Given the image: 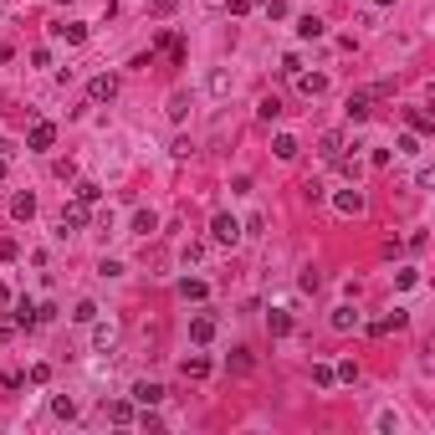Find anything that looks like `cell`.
<instances>
[{
    "label": "cell",
    "mask_w": 435,
    "mask_h": 435,
    "mask_svg": "<svg viewBox=\"0 0 435 435\" xmlns=\"http://www.w3.org/2000/svg\"><path fill=\"white\" fill-rule=\"evenodd\" d=\"M87 221H93V205H87V200H67V205H62V215H57V236L82 231Z\"/></svg>",
    "instance_id": "cell-1"
},
{
    "label": "cell",
    "mask_w": 435,
    "mask_h": 435,
    "mask_svg": "<svg viewBox=\"0 0 435 435\" xmlns=\"http://www.w3.org/2000/svg\"><path fill=\"white\" fill-rule=\"evenodd\" d=\"M210 241H215V246H236V241H241V221L221 210V215L210 221Z\"/></svg>",
    "instance_id": "cell-2"
},
{
    "label": "cell",
    "mask_w": 435,
    "mask_h": 435,
    "mask_svg": "<svg viewBox=\"0 0 435 435\" xmlns=\"http://www.w3.org/2000/svg\"><path fill=\"white\" fill-rule=\"evenodd\" d=\"M52 144H57V123L52 118H36L26 128V149H36V154H41V149H52Z\"/></svg>",
    "instance_id": "cell-3"
},
{
    "label": "cell",
    "mask_w": 435,
    "mask_h": 435,
    "mask_svg": "<svg viewBox=\"0 0 435 435\" xmlns=\"http://www.w3.org/2000/svg\"><path fill=\"white\" fill-rule=\"evenodd\" d=\"M87 98H93V103H113L118 98V77L113 72H98L93 82H87Z\"/></svg>",
    "instance_id": "cell-4"
},
{
    "label": "cell",
    "mask_w": 435,
    "mask_h": 435,
    "mask_svg": "<svg viewBox=\"0 0 435 435\" xmlns=\"http://www.w3.org/2000/svg\"><path fill=\"white\" fill-rule=\"evenodd\" d=\"M292 82H297L302 98H323V93H328V77H323V72H292Z\"/></svg>",
    "instance_id": "cell-5"
},
{
    "label": "cell",
    "mask_w": 435,
    "mask_h": 435,
    "mask_svg": "<svg viewBox=\"0 0 435 435\" xmlns=\"http://www.w3.org/2000/svg\"><path fill=\"white\" fill-rule=\"evenodd\" d=\"M343 113H348V123H364L369 113H374V98H369V93H348Z\"/></svg>",
    "instance_id": "cell-6"
},
{
    "label": "cell",
    "mask_w": 435,
    "mask_h": 435,
    "mask_svg": "<svg viewBox=\"0 0 435 435\" xmlns=\"http://www.w3.org/2000/svg\"><path fill=\"white\" fill-rule=\"evenodd\" d=\"M343 149H348V139L338 134V128H328V134H323V139H318V154H323V159H328V164H333V159H343Z\"/></svg>",
    "instance_id": "cell-7"
},
{
    "label": "cell",
    "mask_w": 435,
    "mask_h": 435,
    "mask_svg": "<svg viewBox=\"0 0 435 435\" xmlns=\"http://www.w3.org/2000/svg\"><path fill=\"white\" fill-rule=\"evenodd\" d=\"M11 215H16L21 226H26L31 215H36V195H31V190H21V195H11Z\"/></svg>",
    "instance_id": "cell-8"
},
{
    "label": "cell",
    "mask_w": 435,
    "mask_h": 435,
    "mask_svg": "<svg viewBox=\"0 0 435 435\" xmlns=\"http://www.w3.org/2000/svg\"><path fill=\"white\" fill-rule=\"evenodd\" d=\"M128 395H134L139 405H159V400H164V384H154V379H139L134 389H128Z\"/></svg>",
    "instance_id": "cell-9"
},
{
    "label": "cell",
    "mask_w": 435,
    "mask_h": 435,
    "mask_svg": "<svg viewBox=\"0 0 435 435\" xmlns=\"http://www.w3.org/2000/svg\"><path fill=\"white\" fill-rule=\"evenodd\" d=\"M323 31H328V21H323V16H297V36L302 41H318Z\"/></svg>",
    "instance_id": "cell-10"
},
{
    "label": "cell",
    "mask_w": 435,
    "mask_h": 435,
    "mask_svg": "<svg viewBox=\"0 0 435 435\" xmlns=\"http://www.w3.org/2000/svg\"><path fill=\"white\" fill-rule=\"evenodd\" d=\"M333 205H338L343 215H364V195H359V190H338Z\"/></svg>",
    "instance_id": "cell-11"
},
{
    "label": "cell",
    "mask_w": 435,
    "mask_h": 435,
    "mask_svg": "<svg viewBox=\"0 0 435 435\" xmlns=\"http://www.w3.org/2000/svg\"><path fill=\"white\" fill-rule=\"evenodd\" d=\"M52 36H62V41H72V47H77V41H87V26H82V21H57Z\"/></svg>",
    "instance_id": "cell-12"
},
{
    "label": "cell",
    "mask_w": 435,
    "mask_h": 435,
    "mask_svg": "<svg viewBox=\"0 0 435 435\" xmlns=\"http://www.w3.org/2000/svg\"><path fill=\"white\" fill-rule=\"evenodd\" d=\"M405 118H410V134H420V139H425V134H435V118L425 113V108H410Z\"/></svg>",
    "instance_id": "cell-13"
},
{
    "label": "cell",
    "mask_w": 435,
    "mask_h": 435,
    "mask_svg": "<svg viewBox=\"0 0 435 435\" xmlns=\"http://www.w3.org/2000/svg\"><path fill=\"white\" fill-rule=\"evenodd\" d=\"M282 113H287V108H282V98H277V93H272V98H261V103H256V118H261V123H277Z\"/></svg>",
    "instance_id": "cell-14"
},
{
    "label": "cell",
    "mask_w": 435,
    "mask_h": 435,
    "mask_svg": "<svg viewBox=\"0 0 435 435\" xmlns=\"http://www.w3.org/2000/svg\"><path fill=\"white\" fill-rule=\"evenodd\" d=\"M180 374H185V379H205V374H210V359H205V354H190V359L180 364Z\"/></svg>",
    "instance_id": "cell-15"
},
{
    "label": "cell",
    "mask_w": 435,
    "mask_h": 435,
    "mask_svg": "<svg viewBox=\"0 0 435 435\" xmlns=\"http://www.w3.org/2000/svg\"><path fill=\"white\" fill-rule=\"evenodd\" d=\"M328 323H333V333H354V328H359V313H354V308H333Z\"/></svg>",
    "instance_id": "cell-16"
},
{
    "label": "cell",
    "mask_w": 435,
    "mask_h": 435,
    "mask_svg": "<svg viewBox=\"0 0 435 435\" xmlns=\"http://www.w3.org/2000/svg\"><path fill=\"white\" fill-rule=\"evenodd\" d=\"M267 328H272V338H287V333H292V313L272 308V313H267Z\"/></svg>",
    "instance_id": "cell-17"
},
{
    "label": "cell",
    "mask_w": 435,
    "mask_h": 435,
    "mask_svg": "<svg viewBox=\"0 0 435 435\" xmlns=\"http://www.w3.org/2000/svg\"><path fill=\"white\" fill-rule=\"evenodd\" d=\"M405 313H389V318H379V323H369V333H374V338H384V333H395V328H405Z\"/></svg>",
    "instance_id": "cell-18"
},
{
    "label": "cell",
    "mask_w": 435,
    "mask_h": 435,
    "mask_svg": "<svg viewBox=\"0 0 435 435\" xmlns=\"http://www.w3.org/2000/svg\"><path fill=\"white\" fill-rule=\"evenodd\" d=\"M272 149H277V159H297V154H302V144H297L292 134H277V139H272Z\"/></svg>",
    "instance_id": "cell-19"
},
{
    "label": "cell",
    "mask_w": 435,
    "mask_h": 435,
    "mask_svg": "<svg viewBox=\"0 0 435 435\" xmlns=\"http://www.w3.org/2000/svg\"><path fill=\"white\" fill-rule=\"evenodd\" d=\"M205 292H210V287H205L200 277H185V282H180V297H185V302H205Z\"/></svg>",
    "instance_id": "cell-20"
},
{
    "label": "cell",
    "mask_w": 435,
    "mask_h": 435,
    "mask_svg": "<svg viewBox=\"0 0 435 435\" xmlns=\"http://www.w3.org/2000/svg\"><path fill=\"white\" fill-rule=\"evenodd\" d=\"M16 323L21 328H36V302L31 297H16Z\"/></svg>",
    "instance_id": "cell-21"
},
{
    "label": "cell",
    "mask_w": 435,
    "mask_h": 435,
    "mask_svg": "<svg viewBox=\"0 0 435 435\" xmlns=\"http://www.w3.org/2000/svg\"><path fill=\"white\" fill-rule=\"evenodd\" d=\"M154 231H159V215L154 210H139L134 215V236H154Z\"/></svg>",
    "instance_id": "cell-22"
},
{
    "label": "cell",
    "mask_w": 435,
    "mask_h": 435,
    "mask_svg": "<svg viewBox=\"0 0 435 435\" xmlns=\"http://www.w3.org/2000/svg\"><path fill=\"white\" fill-rule=\"evenodd\" d=\"M190 338H195V343H210V338H215V318H195V323H190Z\"/></svg>",
    "instance_id": "cell-23"
},
{
    "label": "cell",
    "mask_w": 435,
    "mask_h": 435,
    "mask_svg": "<svg viewBox=\"0 0 435 435\" xmlns=\"http://www.w3.org/2000/svg\"><path fill=\"white\" fill-rule=\"evenodd\" d=\"M118 343V328H113V323H98V328H93V348H113Z\"/></svg>",
    "instance_id": "cell-24"
},
{
    "label": "cell",
    "mask_w": 435,
    "mask_h": 435,
    "mask_svg": "<svg viewBox=\"0 0 435 435\" xmlns=\"http://www.w3.org/2000/svg\"><path fill=\"white\" fill-rule=\"evenodd\" d=\"M108 420H113V425H128V420H134V405H128V400H113V405H108Z\"/></svg>",
    "instance_id": "cell-25"
},
{
    "label": "cell",
    "mask_w": 435,
    "mask_h": 435,
    "mask_svg": "<svg viewBox=\"0 0 435 435\" xmlns=\"http://www.w3.org/2000/svg\"><path fill=\"white\" fill-rule=\"evenodd\" d=\"M164 113H169V123H185V113H190V98H185V93H174Z\"/></svg>",
    "instance_id": "cell-26"
},
{
    "label": "cell",
    "mask_w": 435,
    "mask_h": 435,
    "mask_svg": "<svg viewBox=\"0 0 435 435\" xmlns=\"http://www.w3.org/2000/svg\"><path fill=\"white\" fill-rule=\"evenodd\" d=\"M333 379H343V384H359V364H354V359L333 364Z\"/></svg>",
    "instance_id": "cell-27"
},
{
    "label": "cell",
    "mask_w": 435,
    "mask_h": 435,
    "mask_svg": "<svg viewBox=\"0 0 435 435\" xmlns=\"http://www.w3.org/2000/svg\"><path fill=\"white\" fill-rule=\"evenodd\" d=\"M313 384L318 389H333L338 379H333V364H313Z\"/></svg>",
    "instance_id": "cell-28"
},
{
    "label": "cell",
    "mask_w": 435,
    "mask_h": 435,
    "mask_svg": "<svg viewBox=\"0 0 435 435\" xmlns=\"http://www.w3.org/2000/svg\"><path fill=\"white\" fill-rule=\"evenodd\" d=\"M180 256H185V267H200V261H205V246H200V241H185Z\"/></svg>",
    "instance_id": "cell-29"
},
{
    "label": "cell",
    "mask_w": 435,
    "mask_h": 435,
    "mask_svg": "<svg viewBox=\"0 0 435 435\" xmlns=\"http://www.w3.org/2000/svg\"><path fill=\"white\" fill-rule=\"evenodd\" d=\"M52 415H57V420H72V415H77V405H72L67 395H57V400H52Z\"/></svg>",
    "instance_id": "cell-30"
},
{
    "label": "cell",
    "mask_w": 435,
    "mask_h": 435,
    "mask_svg": "<svg viewBox=\"0 0 435 435\" xmlns=\"http://www.w3.org/2000/svg\"><path fill=\"white\" fill-rule=\"evenodd\" d=\"M72 318H77V323H98V302H87V297H82L77 308H72Z\"/></svg>",
    "instance_id": "cell-31"
},
{
    "label": "cell",
    "mask_w": 435,
    "mask_h": 435,
    "mask_svg": "<svg viewBox=\"0 0 435 435\" xmlns=\"http://www.w3.org/2000/svg\"><path fill=\"white\" fill-rule=\"evenodd\" d=\"M16 328H21L16 313H0V343H11V338H16Z\"/></svg>",
    "instance_id": "cell-32"
},
{
    "label": "cell",
    "mask_w": 435,
    "mask_h": 435,
    "mask_svg": "<svg viewBox=\"0 0 435 435\" xmlns=\"http://www.w3.org/2000/svg\"><path fill=\"white\" fill-rule=\"evenodd\" d=\"M210 93L226 98V93H231V72H210Z\"/></svg>",
    "instance_id": "cell-33"
},
{
    "label": "cell",
    "mask_w": 435,
    "mask_h": 435,
    "mask_svg": "<svg viewBox=\"0 0 435 435\" xmlns=\"http://www.w3.org/2000/svg\"><path fill=\"white\" fill-rule=\"evenodd\" d=\"M98 195H103V190H98L93 180H77V200H87V205H98Z\"/></svg>",
    "instance_id": "cell-34"
},
{
    "label": "cell",
    "mask_w": 435,
    "mask_h": 435,
    "mask_svg": "<svg viewBox=\"0 0 435 435\" xmlns=\"http://www.w3.org/2000/svg\"><path fill=\"white\" fill-rule=\"evenodd\" d=\"M21 256V241L16 236H0V261H16Z\"/></svg>",
    "instance_id": "cell-35"
},
{
    "label": "cell",
    "mask_w": 435,
    "mask_h": 435,
    "mask_svg": "<svg viewBox=\"0 0 435 435\" xmlns=\"http://www.w3.org/2000/svg\"><path fill=\"white\" fill-rule=\"evenodd\" d=\"M231 374H251V354H246V348H236V359H231Z\"/></svg>",
    "instance_id": "cell-36"
},
{
    "label": "cell",
    "mask_w": 435,
    "mask_h": 435,
    "mask_svg": "<svg viewBox=\"0 0 435 435\" xmlns=\"http://www.w3.org/2000/svg\"><path fill=\"white\" fill-rule=\"evenodd\" d=\"M267 6V21H287V0H261Z\"/></svg>",
    "instance_id": "cell-37"
},
{
    "label": "cell",
    "mask_w": 435,
    "mask_h": 435,
    "mask_svg": "<svg viewBox=\"0 0 435 435\" xmlns=\"http://www.w3.org/2000/svg\"><path fill=\"white\" fill-rule=\"evenodd\" d=\"M415 282H420L415 267H400V272H395V287H415Z\"/></svg>",
    "instance_id": "cell-38"
},
{
    "label": "cell",
    "mask_w": 435,
    "mask_h": 435,
    "mask_svg": "<svg viewBox=\"0 0 435 435\" xmlns=\"http://www.w3.org/2000/svg\"><path fill=\"white\" fill-rule=\"evenodd\" d=\"M395 154H420V134H405V139H400V149H395Z\"/></svg>",
    "instance_id": "cell-39"
},
{
    "label": "cell",
    "mask_w": 435,
    "mask_h": 435,
    "mask_svg": "<svg viewBox=\"0 0 435 435\" xmlns=\"http://www.w3.org/2000/svg\"><path fill=\"white\" fill-rule=\"evenodd\" d=\"M52 169H57V180H77V164H72V159H57Z\"/></svg>",
    "instance_id": "cell-40"
},
{
    "label": "cell",
    "mask_w": 435,
    "mask_h": 435,
    "mask_svg": "<svg viewBox=\"0 0 435 435\" xmlns=\"http://www.w3.org/2000/svg\"><path fill=\"white\" fill-rule=\"evenodd\" d=\"M149 11H154V16H169V11H174V0H154Z\"/></svg>",
    "instance_id": "cell-41"
},
{
    "label": "cell",
    "mask_w": 435,
    "mask_h": 435,
    "mask_svg": "<svg viewBox=\"0 0 435 435\" xmlns=\"http://www.w3.org/2000/svg\"><path fill=\"white\" fill-rule=\"evenodd\" d=\"M0 308H11V287H6V282H0Z\"/></svg>",
    "instance_id": "cell-42"
},
{
    "label": "cell",
    "mask_w": 435,
    "mask_h": 435,
    "mask_svg": "<svg viewBox=\"0 0 435 435\" xmlns=\"http://www.w3.org/2000/svg\"><path fill=\"white\" fill-rule=\"evenodd\" d=\"M6 174H11V154H0V180H6Z\"/></svg>",
    "instance_id": "cell-43"
},
{
    "label": "cell",
    "mask_w": 435,
    "mask_h": 435,
    "mask_svg": "<svg viewBox=\"0 0 435 435\" xmlns=\"http://www.w3.org/2000/svg\"><path fill=\"white\" fill-rule=\"evenodd\" d=\"M205 6H210V11H226V0H205Z\"/></svg>",
    "instance_id": "cell-44"
},
{
    "label": "cell",
    "mask_w": 435,
    "mask_h": 435,
    "mask_svg": "<svg viewBox=\"0 0 435 435\" xmlns=\"http://www.w3.org/2000/svg\"><path fill=\"white\" fill-rule=\"evenodd\" d=\"M374 6H395V0H374Z\"/></svg>",
    "instance_id": "cell-45"
}]
</instances>
